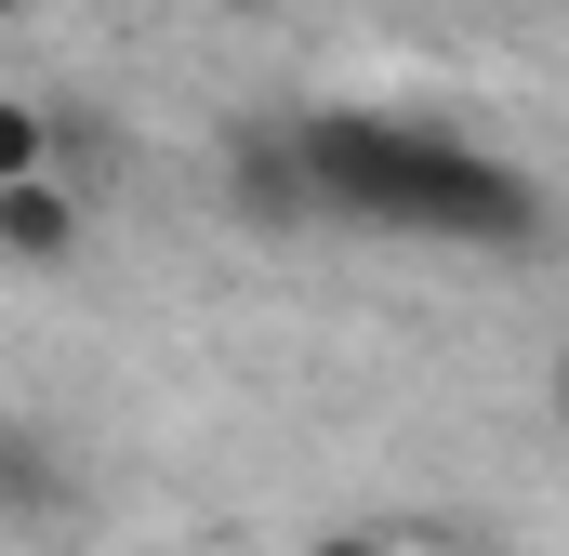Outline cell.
Returning <instances> with one entry per match:
<instances>
[{
    "label": "cell",
    "instance_id": "cell-1",
    "mask_svg": "<svg viewBox=\"0 0 569 556\" xmlns=\"http://www.w3.org/2000/svg\"><path fill=\"white\" fill-rule=\"evenodd\" d=\"M305 186L345 226H398V239H450V252H517L543 239V186L517 159H490L477 133H437L398 107H305Z\"/></svg>",
    "mask_w": 569,
    "mask_h": 556
},
{
    "label": "cell",
    "instance_id": "cell-2",
    "mask_svg": "<svg viewBox=\"0 0 569 556\" xmlns=\"http://www.w3.org/2000/svg\"><path fill=\"white\" fill-rule=\"evenodd\" d=\"M226 199L252 212V226H305L318 212V186H305V146H291V120H266V133L226 146Z\"/></svg>",
    "mask_w": 569,
    "mask_h": 556
},
{
    "label": "cell",
    "instance_id": "cell-3",
    "mask_svg": "<svg viewBox=\"0 0 569 556\" xmlns=\"http://www.w3.org/2000/svg\"><path fill=\"white\" fill-rule=\"evenodd\" d=\"M0 252H13V266H67V252H80V186H67V172L0 186Z\"/></svg>",
    "mask_w": 569,
    "mask_h": 556
},
{
    "label": "cell",
    "instance_id": "cell-4",
    "mask_svg": "<svg viewBox=\"0 0 569 556\" xmlns=\"http://www.w3.org/2000/svg\"><path fill=\"white\" fill-rule=\"evenodd\" d=\"M0 464H13V504H27V517H40V504H53V450H40V437H27V424H13V450H0Z\"/></svg>",
    "mask_w": 569,
    "mask_h": 556
},
{
    "label": "cell",
    "instance_id": "cell-5",
    "mask_svg": "<svg viewBox=\"0 0 569 556\" xmlns=\"http://www.w3.org/2000/svg\"><path fill=\"white\" fill-rule=\"evenodd\" d=\"M305 556H411V544H385V530H318Z\"/></svg>",
    "mask_w": 569,
    "mask_h": 556
}]
</instances>
